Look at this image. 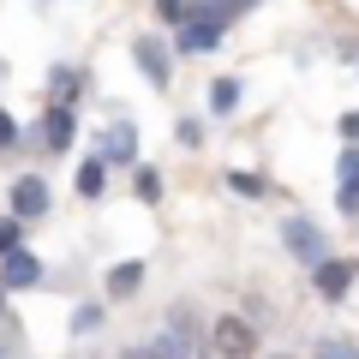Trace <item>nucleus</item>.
<instances>
[{
  "label": "nucleus",
  "mask_w": 359,
  "mask_h": 359,
  "mask_svg": "<svg viewBox=\"0 0 359 359\" xmlns=\"http://www.w3.org/2000/svg\"><path fill=\"white\" fill-rule=\"evenodd\" d=\"M210 347H216L222 359H245L257 347V335H252V323L245 318H216V330H210Z\"/></svg>",
  "instance_id": "f257e3e1"
},
{
  "label": "nucleus",
  "mask_w": 359,
  "mask_h": 359,
  "mask_svg": "<svg viewBox=\"0 0 359 359\" xmlns=\"http://www.w3.org/2000/svg\"><path fill=\"white\" fill-rule=\"evenodd\" d=\"M318 294L323 299H347V287H353V276H359V264L353 257H318Z\"/></svg>",
  "instance_id": "f03ea898"
},
{
  "label": "nucleus",
  "mask_w": 359,
  "mask_h": 359,
  "mask_svg": "<svg viewBox=\"0 0 359 359\" xmlns=\"http://www.w3.org/2000/svg\"><path fill=\"white\" fill-rule=\"evenodd\" d=\"M282 240H287V252H294L299 264H318V257H323V233H318V222H311V216H287Z\"/></svg>",
  "instance_id": "7ed1b4c3"
},
{
  "label": "nucleus",
  "mask_w": 359,
  "mask_h": 359,
  "mask_svg": "<svg viewBox=\"0 0 359 359\" xmlns=\"http://www.w3.org/2000/svg\"><path fill=\"white\" fill-rule=\"evenodd\" d=\"M0 257H6V276H0L6 287H36L42 282V264L30 252H18V245H13V252H0Z\"/></svg>",
  "instance_id": "20e7f679"
},
{
  "label": "nucleus",
  "mask_w": 359,
  "mask_h": 359,
  "mask_svg": "<svg viewBox=\"0 0 359 359\" xmlns=\"http://www.w3.org/2000/svg\"><path fill=\"white\" fill-rule=\"evenodd\" d=\"M341 216H359V150H341V192H335Z\"/></svg>",
  "instance_id": "39448f33"
},
{
  "label": "nucleus",
  "mask_w": 359,
  "mask_h": 359,
  "mask_svg": "<svg viewBox=\"0 0 359 359\" xmlns=\"http://www.w3.org/2000/svg\"><path fill=\"white\" fill-rule=\"evenodd\" d=\"M222 42V25H204V18H180V48L186 54H204Z\"/></svg>",
  "instance_id": "423d86ee"
},
{
  "label": "nucleus",
  "mask_w": 359,
  "mask_h": 359,
  "mask_svg": "<svg viewBox=\"0 0 359 359\" xmlns=\"http://www.w3.org/2000/svg\"><path fill=\"white\" fill-rule=\"evenodd\" d=\"M42 210H48V186L25 174V180L13 186V216H42Z\"/></svg>",
  "instance_id": "0eeeda50"
},
{
  "label": "nucleus",
  "mask_w": 359,
  "mask_h": 359,
  "mask_svg": "<svg viewBox=\"0 0 359 359\" xmlns=\"http://www.w3.org/2000/svg\"><path fill=\"white\" fill-rule=\"evenodd\" d=\"M42 138H48V150H72V108L54 102L48 120H42Z\"/></svg>",
  "instance_id": "6e6552de"
},
{
  "label": "nucleus",
  "mask_w": 359,
  "mask_h": 359,
  "mask_svg": "<svg viewBox=\"0 0 359 359\" xmlns=\"http://www.w3.org/2000/svg\"><path fill=\"white\" fill-rule=\"evenodd\" d=\"M132 150H138V132L132 126H108L102 132V156L108 162H132Z\"/></svg>",
  "instance_id": "1a4fd4ad"
},
{
  "label": "nucleus",
  "mask_w": 359,
  "mask_h": 359,
  "mask_svg": "<svg viewBox=\"0 0 359 359\" xmlns=\"http://www.w3.org/2000/svg\"><path fill=\"white\" fill-rule=\"evenodd\" d=\"M138 66H144V78H150L156 90L168 84V60H162V42H138Z\"/></svg>",
  "instance_id": "9d476101"
},
{
  "label": "nucleus",
  "mask_w": 359,
  "mask_h": 359,
  "mask_svg": "<svg viewBox=\"0 0 359 359\" xmlns=\"http://www.w3.org/2000/svg\"><path fill=\"white\" fill-rule=\"evenodd\" d=\"M240 108V78H216L210 84V114H233Z\"/></svg>",
  "instance_id": "9b49d317"
},
{
  "label": "nucleus",
  "mask_w": 359,
  "mask_h": 359,
  "mask_svg": "<svg viewBox=\"0 0 359 359\" xmlns=\"http://www.w3.org/2000/svg\"><path fill=\"white\" fill-rule=\"evenodd\" d=\"M78 90H84V78H78L72 66H60V72H54V102H60V108H72V96H78Z\"/></svg>",
  "instance_id": "f8f14e48"
},
{
  "label": "nucleus",
  "mask_w": 359,
  "mask_h": 359,
  "mask_svg": "<svg viewBox=\"0 0 359 359\" xmlns=\"http://www.w3.org/2000/svg\"><path fill=\"white\" fill-rule=\"evenodd\" d=\"M138 282H144V264H120L114 276H108V294H132Z\"/></svg>",
  "instance_id": "ddd939ff"
},
{
  "label": "nucleus",
  "mask_w": 359,
  "mask_h": 359,
  "mask_svg": "<svg viewBox=\"0 0 359 359\" xmlns=\"http://www.w3.org/2000/svg\"><path fill=\"white\" fill-rule=\"evenodd\" d=\"M78 192H84V198L102 192V162H84V168H78Z\"/></svg>",
  "instance_id": "4468645a"
},
{
  "label": "nucleus",
  "mask_w": 359,
  "mask_h": 359,
  "mask_svg": "<svg viewBox=\"0 0 359 359\" xmlns=\"http://www.w3.org/2000/svg\"><path fill=\"white\" fill-rule=\"evenodd\" d=\"M156 18H162V25H180V18H186V0H156Z\"/></svg>",
  "instance_id": "2eb2a0df"
},
{
  "label": "nucleus",
  "mask_w": 359,
  "mask_h": 359,
  "mask_svg": "<svg viewBox=\"0 0 359 359\" xmlns=\"http://www.w3.org/2000/svg\"><path fill=\"white\" fill-rule=\"evenodd\" d=\"M138 192H144V198H162V180H156L150 168H144V174H138Z\"/></svg>",
  "instance_id": "dca6fc26"
},
{
  "label": "nucleus",
  "mask_w": 359,
  "mask_h": 359,
  "mask_svg": "<svg viewBox=\"0 0 359 359\" xmlns=\"http://www.w3.org/2000/svg\"><path fill=\"white\" fill-rule=\"evenodd\" d=\"M318 359H359V353H353V347H347V341H330V347H323Z\"/></svg>",
  "instance_id": "f3484780"
},
{
  "label": "nucleus",
  "mask_w": 359,
  "mask_h": 359,
  "mask_svg": "<svg viewBox=\"0 0 359 359\" xmlns=\"http://www.w3.org/2000/svg\"><path fill=\"white\" fill-rule=\"evenodd\" d=\"M18 245V222H0V252H13Z\"/></svg>",
  "instance_id": "a211bd4d"
},
{
  "label": "nucleus",
  "mask_w": 359,
  "mask_h": 359,
  "mask_svg": "<svg viewBox=\"0 0 359 359\" xmlns=\"http://www.w3.org/2000/svg\"><path fill=\"white\" fill-rule=\"evenodd\" d=\"M13 144H18V126H13L6 114H0V150H13Z\"/></svg>",
  "instance_id": "6ab92c4d"
},
{
  "label": "nucleus",
  "mask_w": 359,
  "mask_h": 359,
  "mask_svg": "<svg viewBox=\"0 0 359 359\" xmlns=\"http://www.w3.org/2000/svg\"><path fill=\"white\" fill-rule=\"evenodd\" d=\"M341 138H359V114H341Z\"/></svg>",
  "instance_id": "aec40b11"
},
{
  "label": "nucleus",
  "mask_w": 359,
  "mask_h": 359,
  "mask_svg": "<svg viewBox=\"0 0 359 359\" xmlns=\"http://www.w3.org/2000/svg\"><path fill=\"white\" fill-rule=\"evenodd\" d=\"M126 359H162V353H156V347H132Z\"/></svg>",
  "instance_id": "412c9836"
},
{
  "label": "nucleus",
  "mask_w": 359,
  "mask_h": 359,
  "mask_svg": "<svg viewBox=\"0 0 359 359\" xmlns=\"http://www.w3.org/2000/svg\"><path fill=\"white\" fill-rule=\"evenodd\" d=\"M0 359H6V347H0Z\"/></svg>",
  "instance_id": "4be33fe9"
},
{
  "label": "nucleus",
  "mask_w": 359,
  "mask_h": 359,
  "mask_svg": "<svg viewBox=\"0 0 359 359\" xmlns=\"http://www.w3.org/2000/svg\"><path fill=\"white\" fill-rule=\"evenodd\" d=\"M0 294H6V282H0Z\"/></svg>",
  "instance_id": "5701e85b"
}]
</instances>
